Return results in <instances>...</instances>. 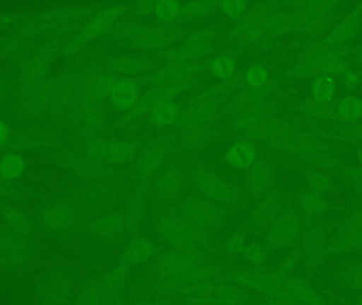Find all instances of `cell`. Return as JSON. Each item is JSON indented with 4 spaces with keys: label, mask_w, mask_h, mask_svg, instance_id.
I'll return each mask as SVG.
<instances>
[{
    "label": "cell",
    "mask_w": 362,
    "mask_h": 305,
    "mask_svg": "<svg viewBox=\"0 0 362 305\" xmlns=\"http://www.w3.org/2000/svg\"><path fill=\"white\" fill-rule=\"evenodd\" d=\"M177 210L192 225L211 234L223 225L230 209L196 194L183 198L178 205Z\"/></svg>",
    "instance_id": "cell-6"
},
{
    "label": "cell",
    "mask_w": 362,
    "mask_h": 305,
    "mask_svg": "<svg viewBox=\"0 0 362 305\" xmlns=\"http://www.w3.org/2000/svg\"><path fill=\"white\" fill-rule=\"evenodd\" d=\"M211 296L219 305H257V294L243 289L225 277L218 279Z\"/></svg>",
    "instance_id": "cell-24"
},
{
    "label": "cell",
    "mask_w": 362,
    "mask_h": 305,
    "mask_svg": "<svg viewBox=\"0 0 362 305\" xmlns=\"http://www.w3.org/2000/svg\"><path fill=\"white\" fill-rule=\"evenodd\" d=\"M117 78L112 72H102L93 78L89 85L88 96L93 102L103 101L110 97Z\"/></svg>",
    "instance_id": "cell-40"
},
{
    "label": "cell",
    "mask_w": 362,
    "mask_h": 305,
    "mask_svg": "<svg viewBox=\"0 0 362 305\" xmlns=\"http://www.w3.org/2000/svg\"><path fill=\"white\" fill-rule=\"evenodd\" d=\"M208 67L209 62L204 59L191 63H165V65L146 74L144 76V82L152 86L183 82L199 78L200 74Z\"/></svg>",
    "instance_id": "cell-11"
},
{
    "label": "cell",
    "mask_w": 362,
    "mask_h": 305,
    "mask_svg": "<svg viewBox=\"0 0 362 305\" xmlns=\"http://www.w3.org/2000/svg\"><path fill=\"white\" fill-rule=\"evenodd\" d=\"M90 232L104 242H119L123 236H127L123 212L112 211L100 215L90 224Z\"/></svg>",
    "instance_id": "cell-22"
},
{
    "label": "cell",
    "mask_w": 362,
    "mask_h": 305,
    "mask_svg": "<svg viewBox=\"0 0 362 305\" xmlns=\"http://www.w3.org/2000/svg\"><path fill=\"white\" fill-rule=\"evenodd\" d=\"M120 197V188L114 183L95 185L83 194V200L87 208L98 213L106 212L114 208Z\"/></svg>",
    "instance_id": "cell-25"
},
{
    "label": "cell",
    "mask_w": 362,
    "mask_h": 305,
    "mask_svg": "<svg viewBox=\"0 0 362 305\" xmlns=\"http://www.w3.org/2000/svg\"><path fill=\"white\" fill-rule=\"evenodd\" d=\"M27 246L12 234L0 230V260L10 264H19L27 259Z\"/></svg>",
    "instance_id": "cell-35"
},
{
    "label": "cell",
    "mask_w": 362,
    "mask_h": 305,
    "mask_svg": "<svg viewBox=\"0 0 362 305\" xmlns=\"http://www.w3.org/2000/svg\"><path fill=\"white\" fill-rule=\"evenodd\" d=\"M127 305H174L173 299L163 294L150 292H136L135 295L127 299Z\"/></svg>",
    "instance_id": "cell-46"
},
{
    "label": "cell",
    "mask_w": 362,
    "mask_h": 305,
    "mask_svg": "<svg viewBox=\"0 0 362 305\" xmlns=\"http://www.w3.org/2000/svg\"><path fill=\"white\" fill-rule=\"evenodd\" d=\"M181 4L176 0H157L154 13L157 18L165 23L171 25L180 16Z\"/></svg>",
    "instance_id": "cell-44"
},
{
    "label": "cell",
    "mask_w": 362,
    "mask_h": 305,
    "mask_svg": "<svg viewBox=\"0 0 362 305\" xmlns=\"http://www.w3.org/2000/svg\"><path fill=\"white\" fill-rule=\"evenodd\" d=\"M74 277L67 270L49 276L40 289L42 305H68L71 299Z\"/></svg>",
    "instance_id": "cell-18"
},
{
    "label": "cell",
    "mask_w": 362,
    "mask_h": 305,
    "mask_svg": "<svg viewBox=\"0 0 362 305\" xmlns=\"http://www.w3.org/2000/svg\"><path fill=\"white\" fill-rule=\"evenodd\" d=\"M302 207L308 214L316 217V215L325 212L327 204L318 193L310 192L302 197Z\"/></svg>",
    "instance_id": "cell-49"
},
{
    "label": "cell",
    "mask_w": 362,
    "mask_h": 305,
    "mask_svg": "<svg viewBox=\"0 0 362 305\" xmlns=\"http://www.w3.org/2000/svg\"><path fill=\"white\" fill-rule=\"evenodd\" d=\"M214 50V44L194 45L182 42L175 48L168 49L161 53V59L165 63H191L202 61V59Z\"/></svg>",
    "instance_id": "cell-29"
},
{
    "label": "cell",
    "mask_w": 362,
    "mask_h": 305,
    "mask_svg": "<svg viewBox=\"0 0 362 305\" xmlns=\"http://www.w3.org/2000/svg\"><path fill=\"white\" fill-rule=\"evenodd\" d=\"M223 102H204V103H192L181 110L174 127L178 131H191L199 127H209L214 122L221 114H223Z\"/></svg>",
    "instance_id": "cell-13"
},
{
    "label": "cell",
    "mask_w": 362,
    "mask_h": 305,
    "mask_svg": "<svg viewBox=\"0 0 362 305\" xmlns=\"http://www.w3.org/2000/svg\"><path fill=\"white\" fill-rule=\"evenodd\" d=\"M283 287L289 301L299 305H329L317 293L316 289L303 277L291 276L283 278Z\"/></svg>",
    "instance_id": "cell-23"
},
{
    "label": "cell",
    "mask_w": 362,
    "mask_h": 305,
    "mask_svg": "<svg viewBox=\"0 0 362 305\" xmlns=\"http://www.w3.org/2000/svg\"><path fill=\"white\" fill-rule=\"evenodd\" d=\"M272 251L263 242H251L247 244L242 257L252 266H261L267 263Z\"/></svg>",
    "instance_id": "cell-45"
},
{
    "label": "cell",
    "mask_w": 362,
    "mask_h": 305,
    "mask_svg": "<svg viewBox=\"0 0 362 305\" xmlns=\"http://www.w3.org/2000/svg\"><path fill=\"white\" fill-rule=\"evenodd\" d=\"M249 4L245 0H223L218 1V10L231 18L242 17L248 10Z\"/></svg>",
    "instance_id": "cell-50"
},
{
    "label": "cell",
    "mask_w": 362,
    "mask_h": 305,
    "mask_svg": "<svg viewBox=\"0 0 362 305\" xmlns=\"http://www.w3.org/2000/svg\"><path fill=\"white\" fill-rule=\"evenodd\" d=\"M137 154V144L132 140H105L103 161L122 166L133 160Z\"/></svg>",
    "instance_id": "cell-33"
},
{
    "label": "cell",
    "mask_w": 362,
    "mask_h": 305,
    "mask_svg": "<svg viewBox=\"0 0 362 305\" xmlns=\"http://www.w3.org/2000/svg\"><path fill=\"white\" fill-rule=\"evenodd\" d=\"M187 185V176L182 168L177 166H170L157 175L154 194L160 202H171L185 193Z\"/></svg>",
    "instance_id": "cell-19"
},
{
    "label": "cell",
    "mask_w": 362,
    "mask_h": 305,
    "mask_svg": "<svg viewBox=\"0 0 362 305\" xmlns=\"http://www.w3.org/2000/svg\"><path fill=\"white\" fill-rule=\"evenodd\" d=\"M76 210L69 205H57L46 214V223L55 230L69 229L76 223Z\"/></svg>",
    "instance_id": "cell-37"
},
{
    "label": "cell",
    "mask_w": 362,
    "mask_h": 305,
    "mask_svg": "<svg viewBox=\"0 0 362 305\" xmlns=\"http://www.w3.org/2000/svg\"><path fill=\"white\" fill-rule=\"evenodd\" d=\"M303 221L299 212L286 204L278 219L264 234L263 243L272 253L295 248L301 238Z\"/></svg>",
    "instance_id": "cell-8"
},
{
    "label": "cell",
    "mask_w": 362,
    "mask_h": 305,
    "mask_svg": "<svg viewBox=\"0 0 362 305\" xmlns=\"http://www.w3.org/2000/svg\"><path fill=\"white\" fill-rule=\"evenodd\" d=\"M150 25V23H142V21H124V23H116L106 34H108L110 40L129 42L144 32Z\"/></svg>",
    "instance_id": "cell-41"
},
{
    "label": "cell",
    "mask_w": 362,
    "mask_h": 305,
    "mask_svg": "<svg viewBox=\"0 0 362 305\" xmlns=\"http://www.w3.org/2000/svg\"><path fill=\"white\" fill-rule=\"evenodd\" d=\"M215 255L216 253L208 249H170L148 262L144 275L146 278H172L202 262L215 259Z\"/></svg>",
    "instance_id": "cell-3"
},
{
    "label": "cell",
    "mask_w": 362,
    "mask_h": 305,
    "mask_svg": "<svg viewBox=\"0 0 362 305\" xmlns=\"http://www.w3.org/2000/svg\"><path fill=\"white\" fill-rule=\"evenodd\" d=\"M180 108L175 101H168L148 113L150 122L156 127H174L180 115Z\"/></svg>",
    "instance_id": "cell-36"
},
{
    "label": "cell",
    "mask_w": 362,
    "mask_h": 305,
    "mask_svg": "<svg viewBox=\"0 0 362 305\" xmlns=\"http://www.w3.org/2000/svg\"><path fill=\"white\" fill-rule=\"evenodd\" d=\"M161 253L163 251L154 241L146 236H135L125 244L117 264L133 270L141 264L152 261Z\"/></svg>",
    "instance_id": "cell-17"
},
{
    "label": "cell",
    "mask_w": 362,
    "mask_h": 305,
    "mask_svg": "<svg viewBox=\"0 0 362 305\" xmlns=\"http://www.w3.org/2000/svg\"><path fill=\"white\" fill-rule=\"evenodd\" d=\"M172 299L174 305H219L211 295L187 296Z\"/></svg>",
    "instance_id": "cell-51"
},
{
    "label": "cell",
    "mask_w": 362,
    "mask_h": 305,
    "mask_svg": "<svg viewBox=\"0 0 362 305\" xmlns=\"http://www.w3.org/2000/svg\"><path fill=\"white\" fill-rule=\"evenodd\" d=\"M244 83V71L236 72L231 78L213 83L192 97L189 104L204 102H223L240 91Z\"/></svg>",
    "instance_id": "cell-21"
},
{
    "label": "cell",
    "mask_w": 362,
    "mask_h": 305,
    "mask_svg": "<svg viewBox=\"0 0 362 305\" xmlns=\"http://www.w3.org/2000/svg\"><path fill=\"white\" fill-rule=\"evenodd\" d=\"M198 81H199V78H195L192 80L183 81V82L153 87L152 89L146 91L142 97H140L136 105L131 110L124 113L119 118L116 123L117 127H124L132 125L144 115L148 114L156 106L160 105L165 102L172 101L174 98L189 91L192 87L195 86Z\"/></svg>",
    "instance_id": "cell-7"
},
{
    "label": "cell",
    "mask_w": 362,
    "mask_h": 305,
    "mask_svg": "<svg viewBox=\"0 0 362 305\" xmlns=\"http://www.w3.org/2000/svg\"><path fill=\"white\" fill-rule=\"evenodd\" d=\"M257 148L253 142L243 139L234 142L226 151L225 158L230 166L235 168H249L255 163L257 158Z\"/></svg>",
    "instance_id": "cell-32"
},
{
    "label": "cell",
    "mask_w": 362,
    "mask_h": 305,
    "mask_svg": "<svg viewBox=\"0 0 362 305\" xmlns=\"http://www.w3.org/2000/svg\"><path fill=\"white\" fill-rule=\"evenodd\" d=\"M272 106L267 103L261 104L232 117V127L240 134L248 133L272 119Z\"/></svg>",
    "instance_id": "cell-30"
},
{
    "label": "cell",
    "mask_w": 362,
    "mask_h": 305,
    "mask_svg": "<svg viewBox=\"0 0 362 305\" xmlns=\"http://www.w3.org/2000/svg\"><path fill=\"white\" fill-rule=\"evenodd\" d=\"M129 8V4L127 2L118 1L112 2L105 8H101L71 42L70 50H78L90 40L107 33Z\"/></svg>",
    "instance_id": "cell-10"
},
{
    "label": "cell",
    "mask_w": 362,
    "mask_h": 305,
    "mask_svg": "<svg viewBox=\"0 0 362 305\" xmlns=\"http://www.w3.org/2000/svg\"><path fill=\"white\" fill-rule=\"evenodd\" d=\"M356 305H362V297H361V299L359 300L358 302H357V304Z\"/></svg>",
    "instance_id": "cell-58"
},
{
    "label": "cell",
    "mask_w": 362,
    "mask_h": 305,
    "mask_svg": "<svg viewBox=\"0 0 362 305\" xmlns=\"http://www.w3.org/2000/svg\"><path fill=\"white\" fill-rule=\"evenodd\" d=\"M192 183L198 195L204 196L230 210L242 205L243 197L240 190L211 168L206 166L196 168L192 175Z\"/></svg>",
    "instance_id": "cell-5"
},
{
    "label": "cell",
    "mask_w": 362,
    "mask_h": 305,
    "mask_svg": "<svg viewBox=\"0 0 362 305\" xmlns=\"http://www.w3.org/2000/svg\"><path fill=\"white\" fill-rule=\"evenodd\" d=\"M228 268L215 259L202 262L191 270L168 279L142 278L129 282L135 292L163 294L170 297L211 295L217 279L225 277Z\"/></svg>",
    "instance_id": "cell-1"
},
{
    "label": "cell",
    "mask_w": 362,
    "mask_h": 305,
    "mask_svg": "<svg viewBox=\"0 0 362 305\" xmlns=\"http://www.w3.org/2000/svg\"><path fill=\"white\" fill-rule=\"evenodd\" d=\"M157 0H140L132 4L131 10L136 16H146L154 13Z\"/></svg>",
    "instance_id": "cell-54"
},
{
    "label": "cell",
    "mask_w": 362,
    "mask_h": 305,
    "mask_svg": "<svg viewBox=\"0 0 362 305\" xmlns=\"http://www.w3.org/2000/svg\"><path fill=\"white\" fill-rule=\"evenodd\" d=\"M248 189L253 202H257L266 194L269 193L274 183V170L272 163L265 158L257 159L249 168Z\"/></svg>",
    "instance_id": "cell-26"
},
{
    "label": "cell",
    "mask_w": 362,
    "mask_h": 305,
    "mask_svg": "<svg viewBox=\"0 0 362 305\" xmlns=\"http://www.w3.org/2000/svg\"><path fill=\"white\" fill-rule=\"evenodd\" d=\"M108 98L112 108L120 112H129L140 99L139 85L131 78L117 79Z\"/></svg>",
    "instance_id": "cell-27"
},
{
    "label": "cell",
    "mask_w": 362,
    "mask_h": 305,
    "mask_svg": "<svg viewBox=\"0 0 362 305\" xmlns=\"http://www.w3.org/2000/svg\"><path fill=\"white\" fill-rule=\"evenodd\" d=\"M302 258H303V255H302L301 249L298 246L295 247V248L279 263V265L274 267V272H276V276H278L279 278L283 279L291 276V275H293L296 268L301 263Z\"/></svg>",
    "instance_id": "cell-47"
},
{
    "label": "cell",
    "mask_w": 362,
    "mask_h": 305,
    "mask_svg": "<svg viewBox=\"0 0 362 305\" xmlns=\"http://www.w3.org/2000/svg\"><path fill=\"white\" fill-rule=\"evenodd\" d=\"M257 305H299L287 300L276 299V298L265 297V296L257 295Z\"/></svg>",
    "instance_id": "cell-57"
},
{
    "label": "cell",
    "mask_w": 362,
    "mask_h": 305,
    "mask_svg": "<svg viewBox=\"0 0 362 305\" xmlns=\"http://www.w3.org/2000/svg\"><path fill=\"white\" fill-rule=\"evenodd\" d=\"M310 183L316 193L317 192L325 193V192L329 191L332 188L331 181L327 179V177L321 174H313L310 177Z\"/></svg>",
    "instance_id": "cell-55"
},
{
    "label": "cell",
    "mask_w": 362,
    "mask_h": 305,
    "mask_svg": "<svg viewBox=\"0 0 362 305\" xmlns=\"http://www.w3.org/2000/svg\"><path fill=\"white\" fill-rule=\"evenodd\" d=\"M218 130L215 127H204L191 131L182 132L176 144L185 152H195L208 148L218 137Z\"/></svg>",
    "instance_id": "cell-31"
},
{
    "label": "cell",
    "mask_w": 362,
    "mask_h": 305,
    "mask_svg": "<svg viewBox=\"0 0 362 305\" xmlns=\"http://www.w3.org/2000/svg\"><path fill=\"white\" fill-rule=\"evenodd\" d=\"M132 270L116 264L112 270L102 275V305H127V293L129 287Z\"/></svg>",
    "instance_id": "cell-16"
},
{
    "label": "cell",
    "mask_w": 362,
    "mask_h": 305,
    "mask_svg": "<svg viewBox=\"0 0 362 305\" xmlns=\"http://www.w3.org/2000/svg\"><path fill=\"white\" fill-rule=\"evenodd\" d=\"M236 67H238V63L233 57L221 54L209 62L208 69H210L213 76L221 79V80H225V79L231 78L236 74Z\"/></svg>",
    "instance_id": "cell-43"
},
{
    "label": "cell",
    "mask_w": 362,
    "mask_h": 305,
    "mask_svg": "<svg viewBox=\"0 0 362 305\" xmlns=\"http://www.w3.org/2000/svg\"><path fill=\"white\" fill-rule=\"evenodd\" d=\"M225 278L257 295L289 301L283 287V279L279 278L274 268L267 264L228 268Z\"/></svg>",
    "instance_id": "cell-4"
},
{
    "label": "cell",
    "mask_w": 362,
    "mask_h": 305,
    "mask_svg": "<svg viewBox=\"0 0 362 305\" xmlns=\"http://www.w3.org/2000/svg\"><path fill=\"white\" fill-rule=\"evenodd\" d=\"M340 113L346 118H356L362 113V104L355 98H348L342 101Z\"/></svg>",
    "instance_id": "cell-52"
},
{
    "label": "cell",
    "mask_w": 362,
    "mask_h": 305,
    "mask_svg": "<svg viewBox=\"0 0 362 305\" xmlns=\"http://www.w3.org/2000/svg\"><path fill=\"white\" fill-rule=\"evenodd\" d=\"M154 66V61L146 55L125 54L114 57L108 62L110 71L125 78L146 74Z\"/></svg>",
    "instance_id": "cell-28"
},
{
    "label": "cell",
    "mask_w": 362,
    "mask_h": 305,
    "mask_svg": "<svg viewBox=\"0 0 362 305\" xmlns=\"http://www.w3.org/2000/svg\"><path fill=\"white\" fill-rule=\"evenodd\" d=\"M244 83L247 86H259L268 83V71L264 66L252 65L244 71Z\"/></svg>",
    "instance_id": "cell-48"
},
{
    "label": "cell",
    "mask_w": 362,
    "mask_h": 305,
    "mask_svg": "<svg viewBox=\"0 0 362 305\" xmlns=\"http://www.w3.org/2000/svg\"><path fill=\"white\" fill-rule=\"evenodd\" d=\"M216 10H218V1L215 0H192L181 4L180 18L193 21L208 16Z\"/></svg>",
    "instance_id": "cell-39"
},
{
    "label": "cell",
    "mask_w": 362,
    "mask_h": 305,
    "mask_svg": "<svg viewBox=\"0 0 362 305\" xmlns=\"http://www.w3.org/2000/svg\"><path fill=\"white\" fill-rule=\"evenodd\" d=\"M181 35L180 28L165 23H151L139 35L129 40V45L139 50H165L175 44Z\"/></svg>",
    "instance_id": "cell-14"
},
{
    "label": "cell",
    "mask_w": 362,
    "mask_h": 305,
    "mask_svg": "<svg viewBox=\"0 0 362 305\" xmlns=\"http://www.w3.org/2000/svg\"><path fill=\"white\" fill-rule=\"evenodd\" d=\"M172 144L169 138H157L146 146L138 161V183H148L163 170Z\"/></svg>",
    "instance_id": "cell-12"
},
{
    "label": "cell",
    "mask_w": 362,
    "mask_h": 305,
    "mask_svg": "<svg viewBox=\"0 0 362 305\" xmlns=\"http://www.w3.org/2000/svg\"><path fill=\"white\" fill-rule=\"evenodd\" d=\"M6 219H8L11 225H12L17 231L25 234V232L29 230L25 217H21V214L15 212V211H6Z\"/></svg>",
    "instance_id": "cell-56"
},
{
    "label": "cell",
    "mask_w": 362,
    "mask_h": 305,
    "mask_svg": "<svg viewBox=\"0 0 362 305\" xmlns=\"http://www.w3.org/2000/svg\"><path fill=\"white\" fill-rule=\"evenodd\" d=\"M154 228L157 236L171 249H208L217 253L211 245L210 234L192 225L177 209L161 207Z\"/></svg>",
    "instance_id": "cell-2"
},
{
    "label": "cell",
    "mask_w": 362,
    "mask_h": 305,
    "mask_svg": "<svg viewBox=\"0 0 362 305\" xmlns=\"http://www.w3.org/2000/svg\"><path fill=\"white\" fill-rule=\"evenodd\" d=\"M286 200L281 192L270 191L255 202L243 229L249 234H265L286 206Z\"/></svg>",
    "instance_id": "cell-9"
},
{
    "label": "cell",
    "mask_w": 362,
    "mask_h": 305,
    "mask_svg": "<svg viewBox=\"0 0 362 305\" xmlns=\"http://www.w3.org/2000/svg\"><path fill=\"white\" fill-rule=\"evenodd\" d=\"M272 93L269 82L259 86H246L236 91L227 100L223 108V114L234 117L244 110L266 103V100Z\"/></svg>",
    "instance_id": "cell-20"
},
{
    "label": "cell",
    "mask_w": 362,
    "mask_h": 305,
    "mask_svg": "<svg viewBox=\"0 0 362 305\" xmlns=\"http://www.w3.org/2000/svg\"><path fill=\"white\" fill-rule=\"evenodd\" d=\"M335 280L340 289L362 294V261L340 266L336 270Z\"/></svg>",
    "instance_id": "cell-34"
},
{
    "label": "cell",
    "mask_w": 362,
    "mask_h": 305,
    "mask_svg": "<svg viewBox=\"0 0 362 305\" xmlns=\"http://www.w3.org/2000/svg\"><path fill=\"white\" fill-rule=\"evenodd\" d=\"M148 210V183H137L125 204L124 217L127 236L135 238L146 223Z\"/></svg>",
    "instance_id": "cell-15"
},
{
    "label": "cell",
    "mask_w": 362,
    "mask_h": 305,
    "mask_svg": "<svg viewBox=\"0 0 362 305\" xmlns=\"http://www.w3.org/2000/svg\"><path fill=\"white\" fill-rule=\"evenodd\" d=\"M248 244V234L243 228L232 232L221 246V253L230 257H242Z\"/></svg>",
    "instance_id": "cell-42"
},
{
    "label": "cell",
    "mask_w": 362,
    "mask_h": 305,
    "mask_svg": "<svg viewBox=\"0 0 362 305\" xmlns=\"http://www.w3.org/2000/svg\"><path fill=\"white\" fill-rule=\"evenodd\" d=\"M102 302L103 292L101 276L89 277L78 291L76 305H102Z\"/></svg>",
    "instance_id": "cell-38"
},
{
    "label": "cell",
    "mask_w": 362,
    "mask_h": 305,
    "mask_svg": "<svg viewBox=\"0 0 362 305\" xmlns=\"http://www.w3.org/2000/svg\"><path fill=\"white\" fill-rule=\"evenodd\" d=\"M314 93L318 99H329L333 95V83L331 79L320 78L315 82Z\"/></svg>",
    "instance_id": "cell-53"
}]
</instances>
